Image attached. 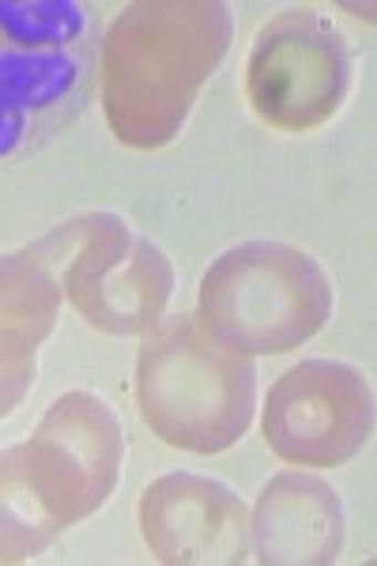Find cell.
<instances>
[{
  "label": "cell",
  "instance_id": "obj_2",
  "mask_svg": "<svg viewBox=\"0 0 377 566\" xmlns=\"http://www.w3.org/2000/svg\"><path fill=\"white\" fill-rule=\"evenodd\" d=\"M98 39L80 0H0V167L76 125L98 87Z\"/></svg>",
  "mask_w": 377,
  "mask_h": 566
},
{
  "label": "cell",
  "instance_id": "obj_3",
  "mask_svg": "<svg viewBox=\"0 0 377 566\" xmlns=\"http://www.w3.org/2000/svg\"><path fill=\"white\" fill-rule=\"evenodd\" d=\"M140 419L174 450L223 453L250 431L256 370L205 333L197 314H178L147 328L136 355Z\"/></svg>",
  "mask_w": 377,
  "mask_h": 566
},
{
  "label": "cell",
  "instance_id": "obj_1",
  "mask_svg": "<svg viewBox=\"0 0 377 566\" xmlns=\"http://www.w3.org/2000/svg\"><path fill=\"white\" fill-rule=\"evenodd\" d=\"M234 39L223 0H140L98 39V95L125 148H167Z\"/></svg>",
  "mask_w": 377,
  "mask_h": 566
},
{
  "label": "cell",
  "instance_id": "obj_10",
  "mask_svg": "<svg viewBox=\"0 0 377 566\" xmlns=\"http://www.w3.org/2000/svg\"><path fill=\"white\" fill-rule=\"evenodd\" d=\"M250 536L264 566L336 563L344 547V502L325 480L280 472L256 495Z\"/></svg>",
  "mask_w": 377,
  "mask_h": 566
},
{
  "label": "cell",
  "instance_id": "obj_7",
  "mask_svg": "<svg viewBox=\"0 0 377 566\" xmlns=\"http://www.w3.org/2000/svg\"><path fill=\"white\" fill-rule=\"evenodd\" d=\"M352 87V53L314 8H287L261 27L245 91L264 125L280 133L321 129Z\"/></svg>",
  "mask_w": 377,
  "mask_h": 566
},
{
  "label": "cell",
  "instance_id": "obj_8",
  "mask_svg": "<svg viewBox=\"0 0 377 566\" xmlns=\"http://www.w3.org/2000/svg\"><path fill=\"white\" fill-rule=\"evenodd\" d=\"M374 434V392L363 370L339 359H302L269 392L264 438L302 469L347 464Z\"/></svg>",
  "mask_w": 377,
  "mask_h": 566
},
{
  "label": "cell",
  "instance_id": "obj_11",
  "mask_svg": "<svg viewBox=\"0 0 377 566\" xmlns=\"http://www.w3.org/2000/svg\"><path fill=\"white\" fill-rule=\"evenodd\" d=\"M61 280L27 245L0 253V419L23 405L39 374V348L61 314Z\"/></svg>",
  "mask_w": 377,
  "mask_h": 566
},
{
  "label": "cell",
  "instance_id": "obj_12",
  "mask_svg": "<svg viewBox=\"0 0 377 566\" xmlns=\"http://www.w3.org/2000/svg\"><path fill=\"white\" fill-rule=\"evenodd\" d=\"M61 528L42 514L23 480L20 446L0 450V563H27L42 555Z\"/></svg>",
  "mask_w": 377,
  "mask_h": 566
},
{
  "label": "cell",
  "instance_id": "obj_4",
  "mask_svg": "<svg viewBox=\"0 0 377 566\" xmlns=\"http://www.w3.org/2000/svg\"><path fill=\"white\" fill-rule=\"evenodd\" d=\"M333 283L306 250L253 239L231 245L200 280L197 322L238 355H283L333 317Z\"/></svg>",
  "mask_w": 377,
  "mask_h": 566
},
{
  "label": "cell",
  "instance_id": "obj_6",
  "mask_svg": "<svg viewBox=\"0 0 377 566\" xmlns=\"http://www.w3.org/2000/svg\"><path fill=\"white\" fill-rule=\"evenodd\" d=\"M122 458V419L87 389H72L53 400L34 434L20 442L27 488L61 533L91 517L114 495Z\"/></svg>",
  "mask_w": 377,
  "mask_h": 566
},
{
  "label": "cell",
  "instance_id": "obj_9",
  "mask_svg": "<svg viewBox=\"0 0 377 566\" xmlns=\"http://www.w3.org/2000/svg\"><path fill=\"white\" fill-rule=\"evenodd\" d=\"M140 533L147 552L167 566L245 563L250 510L223 480L170 472L144 491Z\"/></svg>",
  "mask_w": 377,
  "mask_h": 566
},
{
  "label": "cell",
  "instance_id": "obj_5",
  "mask_svg": "<svg viewBox=\"0 0 377 566\" xmlns=\"http://www.w3.org/2000/svg\"><path fill=\"white\" fill-rule=\"evenodd\" d=\"M61 280L80 317L109 336H136L163 322L174 264L114 212H87L31 245Z\"/></svg>",
  "mask_w": 377,
  "mask_h": 566
}]
</instances>
